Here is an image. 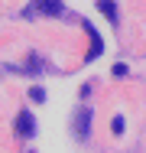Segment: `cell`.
<instances>
[{"label":"cell","mask_w":146,"mask_h":153,"mask_svg":"<svg viewBox=\"0 0 146 153\" xmlns=\"http://www.w3.org/2000/svg\"><path fill=\"white\" fill-rule=\"evenodd\" d=\"M114 134H123V117H114Z\"/></svg>","instance_id":"6"},{"label":"cell","mask_w":146,"mask_h":153,"mask_svg":"<svg viewBox=\"0 0 146 153\" xmlns=\"http://www.w3.org/2000/svg\"><path fill=\"white\" fill-rule=\"evenodd\" d=\"M97 10H101L111 23H117V3H114V0H101V3H97Z\"/></svg>","instance_id":"4"},{"label":"cell","mask_w":146,"mask_h":153,"mask_svg":"<svg viewBox=\"0 0 146 153\" xmlns=\"http://www.w3.org/2000/svg\"><path fill=\"white\" fill-rule=\"evenodd\" d=\"M16 134H20L23 140L36 137V121H32V114H29V111H20V114H16Z\"/></svg>","instance_id":"3"},{"label":"cell","mask_w":146,"mask_h":153,"mask_svg":"<svg viewBox=\"0 0 146 153\" xmlns=\"http://www.w3.org/2000/svg\"><path fill=\"white\" fill-rule=\"evenodd\" d=\"M36 13H42V16H65V7L58 0H36V3L26 7V16H36Z\"/></svg>","instance_id":"1"},{"label":"cell","mask_w":146,"mask_h":153,"mask_svg":"<svg viewBox=\"0 0 146 153\" xmlns=\"http://www.w3.org/2000/svg\"><path fill=\"white\" fill-rule=\"evenodd\" d=\"M91 108H81L78 114H75V137L78 140H88V134H91Z\"/></svg>","instance_id":"2"},{"label":"cell","mask_w":146,"mask_h":153,"mask_svg":"<svg viewBox=\"0 0 146 153\" xmlns=\"http://www.w3.org/2000/svg\"><path fill=\"white\" fill-rule=\"evenodd\" d=\"M29 101H46V91L42 88H29Z\"/></svg>","instance_id":"5"}]
</instances>
